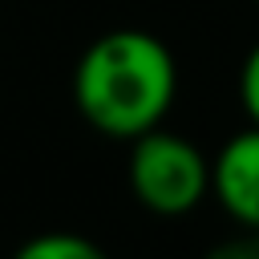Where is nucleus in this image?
I'll use <instances>...</instances> for the list:
<instances>
[{"label": "nucleus", "instance_id": "1", "mask_svg": "<svg viewBox=\"0 0 259 259\" xmlns=\"http://www.w3.org/2000/svg\"><path fill=\"white\" fill-rule=\"evenodd\" d=\"M178 93V65L166 40L146 28L101 32L73 69V101L81 117L117 142L158 130Z\"/></svg>", "mask_w": 259, "mask_h": 259}, {"label": "nucleus", "instance_id": "2", "mask_svg": "<svg viewBox=\"0 0 259 259\" xmlns=\"http://www.w3.org/2000/svg\"><path fill=\"white\" fill-rule=\"evenodd\" d=\"M130 190L154 214H186L210 194V158L170 130H146L130 142Z\"/></svg>", "mask_w": 259, "mask_h": 259}, {"label": "nucleus", "instance_id": "3", "mask_svg": "<svg viewBox=\"0 0 259 259\" xmlns=\"http://www.w3.org/2000/svg\"><path fill=\"white\" fill-rule=\"evenodd\" d=\"M210 194L247 231H259V125L239 130L210 158Z\"/></svg>", "mask_w": 259, "mask_h": 259}, {"label": "nucleus", "instance_id": "4", "mask_svg": "<svg viewBox=\"0 0 259 259\" xmlns=\"http://www.w3.org/2000/svg\"><path fill=\"white\" fill-rule=\"evenodd\" d=\"M12 259H109V255L93 239H85V235L45 231V235H32L28 243H20Z\"/></svg>", "mask_w": 259, "mask_h": 259}, {"label": "nucleus", "instance_id": "5", "mask_svg": "<svg viewBox=\"0 0 259 259\" xmlns=\"http://www.w3.org/2000/svg\"><path fill=\"white\" fill-rule=\"evenodd\" d=\"M239 101H243L251 125H259V45L247 53V61L239 69Z\"/></svg>", "mask_w": 259, "mask_h": 259}, {"label": "nucleus", "instance_id": "6", "mask_svg": "<svg viewBox=\"0 0 259 259\" xmlns=\"http://www.w3.org/2000/svg\"><path fill=\"white\" fill-rule=\"evenodd\" d=\"M202 259H259V231H247L235 235V239H223L219 247H210Z\"/></svg>", "mask_w": 259, "mask_h": 259}, {"label": "nucleus", "instance_id": "7", "mask_svg": "<svg viewBox=\"0 0 259 259\" xmlns=\"http://www.w3.org/2000/svg\"><path fill=\"white\" fill-rule=\"evenodd\" d=\"M255 4H259V0H255Z\"/></svg>", "mask_w": 259, "mask_h": 259}]
</instances>
